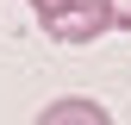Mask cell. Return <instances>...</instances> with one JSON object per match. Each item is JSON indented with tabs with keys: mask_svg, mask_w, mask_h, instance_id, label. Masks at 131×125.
I'll use <instances>...</instances> for the list:
<instances>
[{
	"mask_svg": "<svg viewBox=\"0 0 131 125\" xmlns=\"http://www.w3.org/2000/svg\"><path fill=\"white\" fill-rule=\"evenodd\" d=\"M106 25H119L106 0H75L69 13H56V19H44V31H50L56 44H94V38H100Z\"/></svg>",
	"mask_w": 131,
	"mask_h": 125,
	"instance_id": "obj_1",
	"label": "cell"
},
{
	"mask_svg": "<svg viewBox=\"0 0 131 125\" xmlns=\"http://www.w3.org/2000/svg\"><path fill=\"white\" fill-rule=\"evenodd\" d=\"M38 125H112V113L100 100H88V94H69V100H50V106H44Z\"/></svg>",
	"mask_w": 131,
	"mask_h": 125,
	"instance_id": "obj_2",
	"label": "cell"
},
{
	"mask_svg": "<svg viewBox=\"0 0 131 125\" xmlns=\"http://www.w3.org/2000/svg\"><path fill=\"white\" fill-rule=\"evenodd\" d=\"M31 6H38V19H56V13H69L75 0H31Z\"/></svg>",
	"mask_w": 131,
	"mask_h": 125,
	"instance_id": "obj_3",
	"label": "cell"
},
{
	"mask_svg": "<svg viewBox=\"0 0 131 125\" xmlns=\"http://www.w3.org/2000/svg\"><path fill=\"white\" fill-rule=\"evenodd\" d=\"M106 6H112V19H119V25L131 31V0H106Z\"/></svg>",
	"mask_w": 131,
	"mask_h": 125,
	"instance_id": "obj_4",
	"label": "cell"
}]
</instances>
